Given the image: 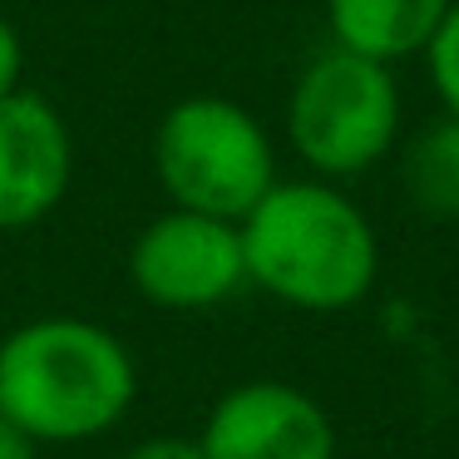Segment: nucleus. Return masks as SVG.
Here are the masks:
<instances>
[{
  "label": "nucleus",
  "mask_w": 459,
  "mask_h": 459,
  "mask_svg": "<svg viewBox=\"0 0 459 459\" xmlns=\"http://www.w3.org/2000/svg\"><path fill=\"white\" fill-rule=\"evenodd\" d=\"M238 232L247 281L297 311H346L376 287V228L346 193L321 178H277Z\"/></svg>",
  "instance_id": "f257e3e1"
},
{
  "label": "nucleus",
  "mask_w": 459,
  "mask_h": 459,
  "mask_svg": "<svg viewBox=\"0 0 459 459\" xmlns=\"http://www.w3.org/2000/svg\"><path fill=\"white\" fill-rule=\"evenodd\" d=\"M134 356L114 331L45 316L0 341V415L40 445H74L114 429L134 405Z\"/></svg>",
  "instance_id": "f03ea898"
},
{
  "label": "nucleus",
  "mask_w": 459,
  "mask_h": 459,
  "mask_svg": "<svg viewBox=\"0 0 459 459\" xmlns=\"http://www.w3.org/2000/svg\"><path fill=\"white\" fill-rule=\"evenodd\" d=\"M153 173L173 208L242 222L277 183V153L252 109L222 94H193L159 119Z\"/></svg>",
  "instance_id": "7ed1b4c3"
},
{
  "label": "nucleus",
  "mask_w": 459,
  "mask_h": 459,
  "mask_svg": "<svg viewBox=\"0 0 459 459\" xmlns=\"http://www.w3.org/2000/svg\"><path fill=\"white\" fill-rule=\"evenodd\" d=\"M400 134V84L390 65L331 45L307 65L287 100V139L321 178L376 169Z\"/></svg>",
  "instance_id": "20e7f679"
},
{
  "label": "nucleus",
  "mask_w": 459,
  "mask_h": 459,
  "mask_svg": "<svg viewBox=\"0 0 459 459\" xmlns=\"http://www.w3.org/2000/svg\"><path fill=\"white\" fill-rule=\"evenodd\" d=\"M129 277L143 301L169 311H208L247 281L238 222L169 208L134 238Z\"/></svg>",
  "instance_id": "39448f33"
},
{
  "label": "nucleus",
  "mask_w": 459,
  "mask_h": 459,
  "mask_svg": "<svg viewBox=\"0 0 459 459\" xmlns=\"http://www.w3.org/2000/svg\"><path fill=\"white\" fill-rule=\"evenodd\" d=\"M203 459H336V429L287 380L232 385L203 420Z\"/></svg>",
  "instance_id": "423d86ee"
},
{
  "label": "nucleus",
  "mask_w": 459,
  "mask_h": 459,
  "mask_svg": "<svg viewBox=\"0 0 459 459\" xmlns=\"http://www.w3.org/2000/svg\"><path fill=\"white\" fill-rule=\"evenodd\" d=\"M74 173V143L60 109L30 90L0 100V232L35 228L60 208Z\"/></svg>",
  "instance_id": "0eeeda50"
},
{
  "label": "nucleus",
  "mask_w": 459,
  "mask_h": 459,
  "mask_svg": "<svg viewBox=\"0 0 459 459\" xmlns=\"http://www.w3.org/2000/svg\"><path fill=\"white\" fill-rule=\"evenodd\" d=\"M445 11L449 0H326V25L336 50L390 65L405 55H425Z\"/></svg>",
  "instance_id": "6e6552de"
},
{
  "label": "nucleus",
  "mask_w": 459,
  "mask_h": 459,
  "mask_svg": "<svg viewBox=\"0 0 459 459\" xmlns=\"http://www.w3.org/2000/svg\"><path fill=\"white\" fill-rule=\"evenodd\" d=\"M405 193L425 218H459V119L445 114L405 149Z\"/></svg>",
  "instance_id": "1a4fd4ad"
},
{
  "label": "nucleus",
  "mask_w": 459,
  "mask_h": 459,
  "mask_svg": "<svg viewBox=\"0 0 459 459\" xmlns=\"http://www.w3.org/2000/svg\"><path fill=\"white\" fill-rule=\"evenodd\" d=\"M425 65H429V84H435L445 114H455V119H459V0H449L439 30L429 35Z\"/></svg>",
  "instance_id": "9d476101"
},
{
  "label": "nucleus",
  "mask_w": 459,
  "mask_h": 459,
  "mask_svg": "<svg viewBox=\"0 0 459 459\" xmlns=\"http://www.w3.org/2000/svg\"><path fill=\"white\" fill-rule=\"evenodd\" d=\"M21 70H25V45L5 15H0V100L21 90Z\"/></svg>",
  "instance_id": "9b49d317"
},
{
  "label": "nucleus",
  "mask_w": 459,
  "mask_h": 459,
  "mask_svg": "<svg viewBox=\"0 0 459 459\" xmlns=\"http://www.w3.org/2000/svg\"><path fill=\"white\" fill-rule=\"evenodd\" d=\"M124 459H203V445L183 435H153V439H139Z\"/></svg>",
  "instance_id": "f8f14e48"
},
{
  "label": "nucleus",
  "mask_w": 459,
  "mask_h": 459,
  "mask_svg": "<svg viewBox=\"0 0 459 459\" xmlns=\"http://www.w3.org/2000/svg\"><path fill=\"white\" fill-rule=\"evenodd\" d=\"M0 459H40V439L0 415Z\"/></svg>",
  "instance_id": "ddd939ff"
}]
</instances>
